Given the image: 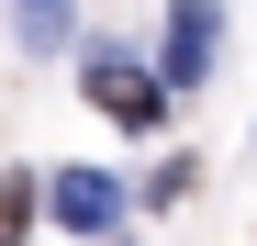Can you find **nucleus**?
Masks as SVG:
<instances>
[{
	"instance_id": "1",
	"label": "nucleus",
	"mask_w": 257,
	"mask_h": 246,
	"mask_svg": "<svg viewBox=\"0 0 257 246\" xmlns=\"http://www.w3.org/2000/svg\"><path fill=\"white\" fill-rule=\"evenodd\" d=\"M157 78L168 67H135V56H112V45H90V67H78V90H90L112 123H135V135H146V123L168 112V90H157Z\"/></svg>"
},
{
	"instance_id": "2",
	"label": "nucleus",
	"mask_w": 257,
	"mask_h": 246,
	"mask_svg": "<svg viewBox=\"0 0 257 246\" xmlns=\"http://www.w3.org/2000/svg\"><path fill=\"white\" fill-rule=\"evenodd\" d=\"M212 45H224V12H212V0H179V12H168V90H201L212 78Z\"/></svg>"
},
{
	"instance_id": "3",
	"label": "nucleus",
	"mask_w": 257,
	"mask_h": 246,
	"mask_svg": "<svg viewBox=\"0 0 257 246\" xmlns=\"http://www.w3.org/2000/svg\"><path fill=\"white\" fill-rule=\"evenodd\" d=\"M56 224H67V235H112V224H123V179H112V168H67V179H56Z\"/></svg>"
},
{
	"instance_id": "4",
	"label": "nucleus",
	"mask_w": 257,
	"mask_h": 246,
	"mask_svg": "<svg viewBox=\"0 0 257 246\" xmlns=\"http://www.w3.org/2000/svg\"><path fill=\"white\" fill-rule=\"evenodd\" d=\"M23 213H34V190H23V179H0V246H23Z\"/></svg>"
}]
</instances>
